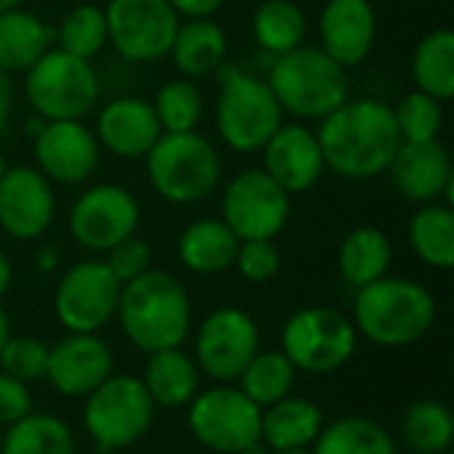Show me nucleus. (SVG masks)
Instances as JSON below:
<instances>
[{"label": "nucleus", "instance_id": "nucleus-19", "mask_svg": "<svg viewBox=\"0 0 454 454\" xmlns=\"http://www.w3.org/2000/svg\"><path fill=\"white\" fill-rule=\"evenodd\" d=\"M261 152L266 176H271L290 197L314 189L327 170L317 130L301 122H282Z\"/></svg>", "mask_w": 454, "mask_h": 454}, {"label": "nucleus", "instance_id": "nucleus-18", "mask_svg": "<svg viewBox=\"0 0 454 454\" xmlns=\"http://www.w3.org/2000/svg\"><path fill=\"white\" fill-rule=\"evenodd\" d=\"M37 170L56 184L88 181L101 157V146L82 120H53L32 138Z\"/></svg>", "mask_w": 454, "mask_h": 454}, {"label": "nucleus", "instance_id": "nucleus-44", "mask_svg": "<svg viewBox=\"0 0 454 454\" xmlns=\"http://www.w3.org/2000/svg\"><path fill=\"white\" fill-rule=\"evenodd\" d=\"M11 112H13V85L11 77L0 69V136L11 122Z\"/></svg>", "mask_w": 454, "mask_h": 454}, {"label": "nucleus", "instance_id": "nucleus-33", "mask_svg": "<svg viewBox=\"0 0 454 454\" xmlns=\"http://www.w3.org/2000/svg\"><path fill=\"white\" fill-rule=\"evenodd\" d=\"M0 454H77V444L64 420L29 412L19 423L8 426Z\"/></svg>", "mask_w": 454, "mask_h": 454}, {"label": "nucleus", "instance_id": "nucleus-20", "mask_svg": "<svg viewBox=\"0 0 454 454\" xmlns=\"http://www.w3.org/2000/svg\"><path fill=\"white\" fill-rule=\"evenodd\" d=\"M391 176L396 189L410 202H447L452 200L454 170L450 149L434 138V141H402L394 160H391Z\"/></svg>", "mask_w": 454, "mask_h": 454}, {"label": "nucleus", "instance_id": "nucleus-32", "mask_svg": "<svg viewBox=\"0 0 454 454\" xmlns=\"http://www.w3.org/2000/svg\"><path fill=\"white\" fill-rule=\"evenodd\" d=\"M306 32L309 21L295 0H263L253 13L255 43L274 56H282L303 45Z\"/></svg>", "mask_w": 454, "mask_h": 454}, {"label": "nucleus", "instance_id": "nucleus-50", "mask_svg": "<svg viewBox=\"0 0 454 454\" xmlns=\"http://www.w3.org/2000/svg\"><path fill=\"white\" fill-rule=\"evenodd\" d=\"M269 454H311V450H269Z\"/></svg>", "mask_w": 454, "mask_h": 454}, {"label": "nucleus", "instance_id": "nucleus-23", "mask_svg": "<svg viewBox=\"0 0 454 454\" xmlns=\"http://www.w3.org/2000/svg\"><path fill=\"white\" fill-rule=\"evenodd\" d=\"M229 51L226 32L213 19H186L178 24V32L170 45L173 67L186 77H205L223 67Z\"/></svg>", "mask_w": 454, "mask_h": 454}, {"label": "nucleus", "instance_id": "nucleus-16", "mask_svg": "<svg viewBox=\"0 0 454 454\" xmlns=\"http://www.w3.org/2000/svg\"><path fill=\"white\" fill-rule=\"evenodd\" d=\"M114 372V356L96 333H69L48 346L45 380L69 399H85Z\"/></svg>", "mask_w": 454, "mask_h": 454}, {"label": "nucleus", "instance_id": "nucleus-48", "mask_svg": "<svg viewBox=\"0 0 454 454\" xmlns=\"http://www.w3.org/2000/svg\"><path fill=\"white\" fill-rule=\"evenodd\" d=\"M239 454H269V447L263 444V442H255V444H250V447H245Z\"/></svg>", "mask_w": 454, "mask_h": 454}, {"label": "nucleus", "instance_id": "nucleus-10", "mask_svg": "<svg viewBox=\"0 0 454 454\" xmlns=\"http://www.w3.org/2000/svg\"><path fill=\"white\" fill-rule=\"evenodd\" d=\"M104 16L109 45L130 64H149L168 56L181 24L170 0H109Z\"/></svg>", "mask_w": 454, "mask_h": 454}, {"label": "nucleus", "instance_id": "nucleus-34", "mask_svg": "<svg viewBox=\"0 0 454 454\" xmlns=\"http://www.w3.org/2000/svg\"><path fill=\"white\" fill-rule=\"evenodd\" d=\"M402 436L418 454H444L452 450L454 415L442 402L423 399L404 410Z\"/></svg>", "mask_w": 454, "mask_h": 454}, {"label": "nucleus", "instance_id": "nucleus-51", "mask_svg": "<svg viewBox=\"0 0 454 454\" xmlns=\"http://www.w3.org/2000/svg\"><path fill=\"white\" fill-rule=\"evenodd\" d=\"M8 170V162H5V157L0 154V178H3V173Z\"/></svg>", "mask_w": 454, "mask_h": 454}, {"label": "nucleus", "instance_id": "nucleus-37", "mask_svg": "<svg viewBox=\"0 0 454 454\" xmlns=\"http://www.w3.org/2000/svg\"><path fill=\"white\" fill-rule=\"evenodd\" d=\"M152 106H154V114L160 120L162 133L197 130V125L202 120V112H205V101H202L200 88L186 77L165 82L157 90Z\"/></svg>", "mask_w": 454, "mask_h": 454}, {"label": "nucleus", "instance_id": "nucleus-38", "mask_svg": "<svg viewBox=\"0 0 454 454\" xmlns=\"http://www.w3.org/2000/svg\"><path fill=\"white\" fill-rule=\"evenodd\" d=\"M394 109V120L399 128L402 141H434L442 136L444 128V101L423 93V90H412L407 93Z\"/></svg>", "mask_w": 454, "mask_h": 454}, {"label": "nucleus", "instance_id": "nucleus-41", "mask_svg": "<svg viewBox=\"0 0 454 454\" xmlns=\"http://www.w3.org/2000/svg\"><path fill=\"white\" fill-rule=\"evenodd\" d=\"M104 263L114 274V279L120 285H125L152 269V247L133 234V237L117 242L114 247H109Z\"/></svg>", "mask_w": 454, "mask_h": 454}, {"label": "nucleus", "instance_id": "nucleus-24", "mask_svg": "<svg viewBox=\"0 0 454 454\" xmlns=\"http://www.w3.org/2000/svg\"><path fill=\"white\" fill-rule=\"evenodd\" d=\"M322 428V410L301 396H285L261 412V442L269 450H309Z\"/></svg>", "mask_w": 454, "mask_h": 454}, {"label": "nucleus", "instance_id": "nucleus-12", "mask_svg": "<svg viewBox=\"0 0 454 454\" xmlns=\"http://www.w3.org/2000/svg\"><path fill=\"white\" fill-rule=\"evenodd\" d=\"M223 223L242 239H274L290 218V194L263 168L237 173L221 200Z\"/></svg>", "mask_w": 454, "mask_h": 454}, {"label": "nucleus", "instance_id": "nucleus-47", "mask_svg": "<svg viewBox=\"0 0 454 454\" xmlns=\"http://www.w3.org/2000/svg\"><path fill=\"white\" fill-rule=\"evenodd\" d=\"M11 340V322H8V314L5 309L0 306V351L5 348V343Z\"/></svg>", "mask_w": 454, "mask_h": 454}, {"label": "nucleus", "instance_id": "nucleus-3", "mask_svg": "<svg viewBox=\"0 0 454 454\" xmlns=\"http://www.w3.org/2000/svg\"><path fill=\"white\" fill-rule=\"evenodd\" d=\"M436 322L431 290L415 279L383 277L356 290L354 327L375 346L402 348L418 343Z\"/></svg>", "mask_w": 454, "mask_h": 454}, {"label": "nucleus", "instance_id": "nucleus-15", "mask_svg": "<svg viewBox=\"0 0 454 454\" xmlns=\"http://www.w3.org/2000/svg\"><path fill=\"white\" fill-rule=\"evenodd\" d=\"M138 223V200L117 184H96L85 189L69 213V231L74 242L90 253H106L117 242L133 237Z\"/></svg>", "mask_w": 454, "mask_h": 454}, {"label": "nucleus", "instance_id": "nucleus-46", "mask_svg": "<svg viewBox=\"0 0 454 454\" xmlns=\"http://www.w3.org/2000/svg\"><path fill=\"white\" fill-rule=\"evenodd\" d=\"M56 266H59V253L53 247H43L37 253V269L40 271H53Z\"/></svg>", "mask_w": 454, "mask_h": 454}, {"label": "nucleus", "instance_id": "nucleus-36", "mask_svg": "<svg viewBox=\"0 0 454 454\" xmlns=\"http://www.w3.org/2000/svg\"><path fill=\"white\" fill-rule=\"evenodd\" d=\"M109 45V29H106V16L104 8L82 3L77 8H72L61 24H59V48L93 61L104 48Z\"/></svg>", "mask_w": 454, "mask_h": 454}, {"label": "nucleus", "instance_id": "nucleus-17", "mask_svg": "<svg viewBox=\"0 0 454 454\" xmlns=\"http://www.w3.org/2000/svg\"><path fill=\"white\" fill-rule=\"evenodd\" d=\"M56 213L51 181L29 165L8 168L0 178V229L13 239H37Z\"/></svg>", "mask_w": 454, "mask_h": 454}, {"label": "nucleus", "instance_id": "nucleus-4", "mask_svg": "<svg viewBox=\"0 0 454 454\" xmlns=\"http://www.w3.org/2000/svg\"><path fill=\"white\" fill-rule=\"evenodd\" d=\"M269 88L282 112L301 120H325L348 101V69L319 45H298L277 56L269 72Z\"/></svg>", "mask_w": 454, "mask_h": 454}, {"label": "nucleus", "instance_id": "nucleus-35", "mask_svg": "<svg viewBox=\"0 0 454 454\" xmlns=\"http://www.w3.org/2000/svg\"><path fill=\"white\" fill-rule=\"evenodd\" d=\"M295 367L282 351H258L239 375V391L261 410L293 394Z\"/></svg>", "mask_w": 454, "mask_h": 454}, {"label": "nucleus", "instance_id": "nucleus-45", "mask_svg": "<svg viewBox=\"0 0 454 454\" xmlns=\"http://www.w3.org/2000/svg\"><path fill=\"white\" fill-rule=\"evenodd\" d=\"M11 282H13V266H11L8 255L0 250V298L11 290Z\"/></svg>", "mask_w": 454, "mask_h": 454}, {"label": "nucleus", "instance_id": "nucleus-26", "mask_svg": "<svg viewBox=\"0 0 454 454\" xmlns=\"http://www.w3.org/2000/svg\"><path fill=\"white\" fill-rule=\"evenodd\" d=\"M394 247L386 231L375 226H359L348 231L338 247V271L340 279L351 287H367L383 279L391 269Z\"/></svg>", "mask_w": 454, "mask_h": 454}, {"label": "nucleus", "instance_id": "nucleus-1", "mask_svg": "<svg viewBox=\"0 0 454 454\" xmlns=\"http://www.w3.org/2000/svg\"><path fill=\"white\" fill-rule=\"evenodd\" d=\"M319 146L330 173L351 181L388 173L402 144L394 109L380 98H348L319 120Z\"/></svg>", "mask_w": 454, "mask_h": 454}, {"label": "nucleus", "instance_id": "nucleus-7", "mask_svg": "<svg viewBox=\"0 0 454 454\" xmlns=\"http://www.w3.org/2000/svg\"><path fill=\"white\" fill-rule=\"evenodd\" d=\"M32 112L48 122L82 120L98 104V74L90 61L61 48H48L29 69L24 82Z\"/></svg>", "mask_w": 454, "mask_h": 454}, {"label": "nucleus", "instance_id": "nucleus-39", "mask_svg": "<svg viewBox=\"0 0 454 454\" xmlns=\"http://www.w3.org/2000/svg\"><path fill=\"white\" fill-rule=\"evenodd\" d=\"M48 346L37 338H13L0 351V370L21 383H35L45 378Z\"/></svg>", "mask_w": 454, "mask_h": 454}, {"label": "nucleus", "instance_id": "nucleus-40", "mask_svg": "<svg viewBox=\"0 0 454 454\" xmlns=\"http://www.w3.org/2000/svg\"><path fill=\"white\" fill-rule=\"evenodd\" d=\"M234 266L247 282L261 285L277 277L282 266V255L274 239H242L234 255Z\"/></svg>", "mask_w": 454, "mask_h": 454}, {"label": "nucleus", "instance_id": "nucleus-9", "mask_svg": "<svg viewBox=\"0 0 454 454\" xmlns=\"http://www.w3.org/2000/svg\"><path fill=\"white\" fill-rule=\"evenodd\" d=\"M356 327L338 309L309 306L295 311L282 330V354L309 375L338 372L356 351Z\"/></svg>", "mask_w": 454, "mask_h": 454}, {"label": "nucleus", "instance_id": "nucleus-25", "mask_svg": "<svg viewBox=\"0 0 454 454\" xmlns=\"http://www.w3.org/2000/svg\"><path fill=\"white\" fill-rule=\"evenodd\" d=\"M239 239L221 218L192 221L178 237V258L194 274H221L234 266Z\"/></svg>", "mask_w": 454, "mask_h": 454}, {"label": "nucleus", "instance_id": "nucleus-29", "mask_svg": "<svg viewBox=\"0 0 454 454\" xmlns=\"http://www.w3.org/2000/svg\"><path fill=\"white\" fill-rule=\"evenodd\" d=\"M410 245L415 255L439 271L454 266V210L450 202H428L410 221Z\"/></svg>", "mask_w": 454, "mask_h": 454}, {"label": "nucleus", "instance_id": "nucleus-49", "mask_svg": "<svg viewBox=\"0 0 454 454\" xmlns=\"http://www.w3.org/2000/svg\"><path fill=\"white\" fill-rule=\"evenodd\" d=\"M24 0H0V13L3 11H11V8H21Z\"/></svg>", "mask_w": 454, "mask_h": 454}, {"label": "nucleus", "instance_id": "nucleus-2", "mask_svg": "<svg viewBox=\"0 0 454 454\" xmlns=\"http://www.w3.org/2000/svg\"><path fill=\"white\" fill-rule=\"evenodd\" d=\"M114 317L125 338L144 354L181 348L192 330V301L178 277L149 269L122 285Z\"/></svg>", "mask_w": 454, "mask_h": 454}, {"label": "nucleus", "instance_id": "nucleus-43", "mask_svg": "<svg viewBox=\"0 0 454 454\" xmlns=\"http://www.w3.org/2000/svg\"><path fill=\"white\" fill-rule=\"evenodd\" d=\"M229 0H170L178 16L184 19H213Z\"/></svg>", "mask_w": 454, "mask_h": 454}, {"label": "nucleus", "instance_id": "nucleus-5", "mask_svg": "<svg viewBox=\"0 0 454 454\" xmlns=\"http://www.w3.org/2000/svg\"><path fill=\"white\" fill-rule=\"evenodd\" d=\"M144 160L152 189L176 205L202 202L221 184V154L197 130L162 133Z\"/></svg>", "mask_w": 454, "mask_h": 454}, {"label": "nucleus", "instance_id": "nucleus-11", "mask_svg": "<svg viewBox=\"0 0 454 454\" xmlns=\"http://www.w3.org/2000/svg\"><path fill=\"white\" fill-rule=\"evenodd\" d=\"M189 404V431L202 447L218 454H239L261 442L263 410L239 388L218 386L197 394Z\"/></svg>", "mask_w": 454, "mask_h": 454}, {"label": "nucleus", "instance_id": "nucleus-21", "mask_svg": "<svg viewBox=\"0 0 454 454\" xmlns=\"http://www.w3.org/2000/svg\"><path fill=\"white\" fill-rule=\"evenodd\" d=\"M378 37V13L370 0H327L319 13V48L340 67L362 64Z\"/></svg>", "mask_w": 454, "mask_h": 454}, {"label": "nucleus", "instance_id": "nucleus-22", "mask_svg": "<svg viewBox=\"0 0 454 454\" xmlns=\"http://www.w3.org/2000/svg\"><path fill=\"white\" fill-rule=\"evenodd\" d=\"M96 141L101 149L122 160L146 157L162 136L152 101L136 96H120L109 101L96 117Z\"/></svg>", "mask_w": 454, "mask_h": 454}, {"label": "nucleus", "instance_id": "nucleus-31", "mask_svg": "<svg viewBox=\"0 0 454 454\" xmlns=\"http://www.w3.org/2000/svg\"><path fill=\"white\" fill-rule=\"evenodd\" d=\"M311 454H396L391 434L362 415H346L325 426Z\"/></svg>", "mask_w": 454, "mask_h": 454}, {"label": "nucleus", "instance_id": "nucleus-28", "mask_svg": "<svg viewBox=\"0 0 454 454\" xmlns=\"http://www.w3.org/2000/svg\"><path fill=\"white\" fill-rule=\"evenodd\" d=\"M51 27L32 11L11 8L0 13V69L27 72L48 48H51Z\"/></svg>", "mask_w": 454, "mask_h": 454}, {"label": "nucleus", "instance_id": "nucleus-6", "mask_svg": "<svg viewBox=\"0 0 454 454\" xmlns=\"http://www.w3.org/2000/svg\"><path fill=\"white\" fill-rule=\"evenodd\" d=\"M154 407L157 404L138 378L112 372L85 396L82 426L98 447V454H114L149 434Z\"/></svg>", "mask_w": 454, "mask_h": 454}, {"label": "nucleus", "instance_id": "nucleus-8", "mask_svg": "<svg viewBox=\"0 0 454 454\" xmlns=\"http://www.w3.org/2000/svg\"><path fill=\"white\" fill-rule=\"evenodd\" d=\"M285 122V112L266 80L234 72L223 80L215 101V128L221 141L242 154L261 152Z\"/></svg>", "mask_w": 454, "mask_h": 454}, {"label": "nucleus", "instance_id": "nucleus-27", "mask_svg": "<svg viewBox=\"0 0 454 454\" xmlns=\"http://www.w3.org/2000/svg\"><path fill=\"white\" fill-rule=\"evenodd\" d=\"M144 388L160 407H184L197 396L200 388V367L181 348H165L149 354Z\"/></svg>", "mask_w": 454, "mask_h": 454}, {"label": "nucleus", "instance_id": "nucleus-14", "mask_svg": "<svg viewBox=\"0 0 454 454\" xmlns=\"http://www.w3.org/2000/svg\"><path fill=\"white\" fill-rule=\"evenodd\" d=\"M120 290L122 285L104 261H80L59 279L56 317L69 333H98L114 319Z\"/></svg>", "mask_w": 454, "mask_h": 454}, {"label": "nucleus", "instance_id": "nucleus-42", "mask_svg": "<svg viewBox=\"0 0 454 454\" xmlns=\"http://www.w3.org/2000/svg\"><path fill=\"white\" fill-rule=\"evenodd\" d=\"M32 412V396L27 383L0 372V426H13Z\"/></svg>", "mask_w": 454, "mask_h": 454}, {"label": "nucleus", "instance_id": "nucleus-30", "mask_svg": "<svg viewBox=\"0 0 454 454\" xmlns=\"http://www.w3.org/2000/svg\"><path fill=\"white\" fill-rule=\"evenodd\" d=\"M412 80L415 88L450 101L454 96V32L439 27L428 32L412 53Z\"/></svg>", "mask_w": 454, "mask_h": 454}, {"label": "nucleus", "instance_id": "nucleus-13", "mask_svg": "<svg viewBox=\"0 0 454 454\" xmlns=\"http://www.w3.org/2000/svg\"><path fill=\"white\" fill-rule=\"evenodd\" d=\"M258 351L261 335L253 317L237 306H223L202 319L194 362L207 378L218 383H234Z\"/></svg>", "mask_w": 454, "mask_h": 454}, {"label": "nucleus", "instance_id": "nucleus-52", "mask_svg": "<svg viewBox=\"0 0 454 454\" xmlns=\"http://www.w3.org/2000/svg\"><path fill=\"white\" fill-rule=\"evenodd\" d=\"M444 454H452V452H444Z\"/></svg>", "mask_w": 454, "mask_h": 454}]
</instances>
